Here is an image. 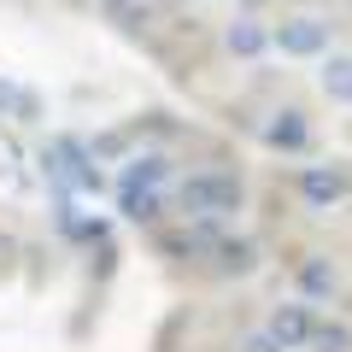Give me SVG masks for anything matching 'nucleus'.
I'll list each match as a JSON object with an SVG mask.
<instances>
[{"instance_id":"0eeeda50","label":"nucleus","mask_w":352,"mask_h":352,"mask_svg":"<svg viewBox=\"0 0 352 352\" xmlns=\"http://www.w3.org/2000/svg\"><path fill=\"white\" fill-rule=\"evenodd\" d=\"M323 94L329 100H352V59H329L323 65Z\"/></svg>"},{"instance_id":"f03ea898","label":"nucleus","mask_w":352,"mask_h":352,"mask_svg":"<svg viewBox=\"0 0 352 352\" xmlns=\"http://www.w3.org/2000/svg\"><path fill=\"white\" fill-rule=\"evenodd\" d=\"M311 329H317L311 305H305V300H288V305H276V311H270V323H264V335L276 340L282 352H305V346H311Z\"/></svg>"},{"instance_id":"f8f14e48","label":"nucleus","mask_w":352,"mask_h":352,"mask_svg":"<svg viewBox=\"0 0 352 352\" xmlns=\"http://www.w3.org/2000/svg\"><path fill=\"white\" fill-rule=\"evenodd\" d=\"M217 258H223V270H247L252 264V241H217Z\"/></svg>"},{"instance_id":"7ed1b4c3","label":"nucleus","mask_w":352,"mask_h":352,"mask_svg":"<svg viewBox=\"0 0 352 352\" xmlns=\"http://www.w3.org/2000/svg\"><path fill=\"white\" fill-rule=\"evenodd\" d=\"M270 41H276L282 53H294V59H317V53L329 47V24H317V18H288V24L270 30Z\"/></svg>"},{"instance_id":"4468645a","label":"nucleus","mask_w":352,"mask_h":352,"mask_svg":"<svg viewBox=\"0 0 352 352\" xmlns=\"http://www.w3.org/2000/svg\"><path fill=\"white\" fill-rule=\"evenodd\" d=\"M6 106H12V82H0V112H6Z\"/></svg>"},{"instance_id":"39448f33","label":"nucleus","mask_w":352,"mask_h":352,"mask_svg":"<svg viewBox=\"0 0 352 352\" xmlns=\"http://www.w3.org/2000/svg\"><path fill=\"white\" fill-rule=\"evenodd\" d=\"M264 141H270V147L300 153V147H305V118H300V112H276V124L264 129Z\"/></svg>"},{"instance_id":"f257e3e1","label":"nucleus","mask_w":352,"mask_h":352,"mask_svg":"<svg viewBox=\"0 0 352 352\" xmlns=\"http://www.w3.org/2000/svg\"><path fill=\"white\" fill-rule=\"evenodd\" d=\"M176 200H182L188 217H223V212H241V182L223 170H200L176 188Z\"/></svg>"},{"instance_id":"9d476101","label":"nucleus","mask_w":352,"mask_h":352,"mask_svg":"<svg viewBox=\"0 0 352 352\" xmlns=\"http://www.w3.org/2000/svg\"><path fill=\"white\" fill-rule=\"evenodd\" d=\"M311 352H352V329L317 323V329H311Z\"/></svg>"},{"instance_id":"20e7f679","label":"nucleus","mask_w":352,"mask_h":352,"mask_svg":"<svg viewBox=\"0 0 352 352\" xmlns=\"http://www.w3.org/2000/svg\"><path fill=\"white\" fill-rule=\"evenodd\" d=\"M346 170H340V164H305L300 170V194L311 206H335V200H346Z\"/></svg>"},{"instance_id":"1a4fd4ad","label":"nucleus","mask_w":352,"mask_h":352,"mask_svg":"<svg viewBox=\"0 0 352 352\" xmlns=\"http://www.w3.org/2000/svg\"><path fill=\"white\" fill-rule=\"evenodd\" d=\"M118 206H124V217H135V223H147V217L159 212L153 188H118Z\"/></svg>"},{"instance_id":"ddd939ff","label":"nucleus","mask_w":352,"mask_h":352,"mask_svg":"<svg viewBox=\"0 0 352 352\" xmlns=\"http://www.w3.org/2000/svg\"><path fill=\"white\" fill-rule=\"evenodd\" d=\"M241 352H282V346H276V340H270V335L258 329V335H247V340H241Z\"/></svg>"},{"instance_id":"423d86ee","label":"nucleus","mask_w":352,"mask_h":352,"mask_svg":"<svg viewBox=\"0 0 352 352\" xmlns=\"http://www.w3.org/2000/svg\"><path fill=\"white\" fill-rule=\"evenodd\" d=\"M264 41H270V30H258L252 18H241V24H229V53H264Z\"/></svg>"},{"instance_id":"9b49d317","label":"nucleus","mask_w":352,"mask_h":352,"mask_svg":"<svg viewBox=\"0 0 352 352\" xmlns=\"http://www.w3.org/2000/svg\"><path fill=\"white\" fill-rule=\"evenodd\" d=\"M159 176H164V159H135V164L124 170V182H118V188H153Z\"/></svg>"},{"instance_id":"6e6552de","label":"nucleus","mask_w":352,"mask_h":352,"mask_svg":"<svg viewBox=\"0 0 352 352\" xmlns=\"http://www.w3.org/2000/svg\"><path fill=\"white\" fill-rule=\"evenodd\" d=\"M300 288L305 294H335V270L323 258H300Z\"/></svg>"}]
</instances>
